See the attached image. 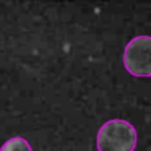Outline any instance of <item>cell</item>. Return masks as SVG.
Returning <instances> with one entry per match:
<instances>
[{
    "instance_id": "cell-1",
    "label": "cell",
    "mask_w": 151,
    "mask_h": 151,
    "mask_svg": "<svg viewBox=\"0 0 151 151\" xmlns=\"http://www.w3.org/2000/svg\"><path fill=\"white\" fill-rule=\"evenodd\" d=\"M138 135L127 120L112 119L101 125L96 137L98 151H135Z\"/></svg>"
},
{
    "instance_id": "cell-3",
    "label": "cell",
    "mask_w": 151,
    "mask_h": 151,
    "mask_svg": "<svg viewBox=\"0 0 151 151\" xmlns=\"http://www.w3.org/2000/svg\"><path fill=\"white\" fill-rule=\"evenodd\" d=\"M0 151H33V148H31V145L28 143L24 138L13 137L2 145Z\"/></svg>"
},
{
    "instance_id": "cell-2",
    "label": "cell",
    "mask_w": 151,
    "mask_h": 151,
    "mask_svg": "<svg viewBox=\"0 0 151 151\" xmlns=\"http://www.w3.org/2000/svg\"><path fill=\"white\" fill-rule=\"evenodd\" d=\"M150 44V36H137L125 46L124 67L130 75L137 78H148L151 75Z\"/></svg>"
}]
</instances>
